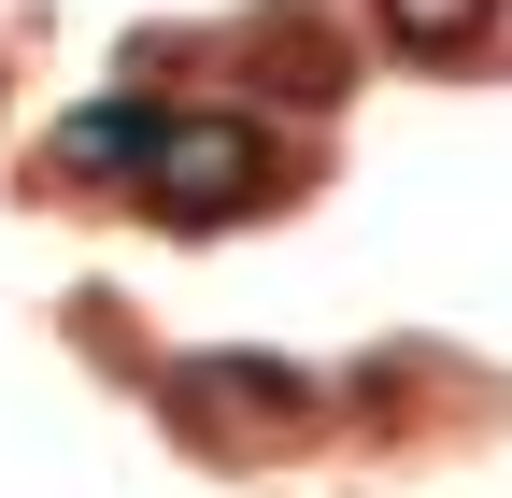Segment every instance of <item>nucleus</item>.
Instances as JSON below:
<instances>
[{
	"label": "nucleus",
	"instance_id": "f257e3e1",
	"mask_svg": "<svg viewBox=\"0 0 512 498\" xmlns=\"http://www.w3.org/2000/svg\"><path fill=\"white\" fill-rule=\"evenodd\" d=\"M128 185H143L171 228H228V214L271 200V143H256L242 114H157V143H143Z\"/></svg>",
	"mask_w": 512,
	"mask_h": 498
},
{
	"label": "nucleus",
	"instance_id": "f03ea898",
	"mask_svg": "<svg viewBox=\"0 0 512 498\" xmlns=\"http://www.w3.org/2000/svg\"><path fill=\"white\" fill-rule=\"evenodd\" d=\"M171 413L200 427V442H256V427H299L313 385H299L285 356H185L171 370Z\"/></svg>",
	"mask_w": 512,
	"mask_h": 498
},
{
	"label": "nucleus",
	"instance_id": "7ed1b4c3",
	"mask_svg": "<svg viewBox=\"0 0 512 498\" xmlns=\"http://www.w3.org/2000/svg\"><path fill=\"white\" fill-rule=\"evenodd\" d=\"M143 143H157V100H86L57 129V171H143Z\"/></svg>",
	"mask_w": 512,
	"mask_h": 498
},
{
	"label": "nucleus",
	"instance_id": "20e7f679",
	"mask_svg": "<svg viewBox=\"0 0 512 498\" xmlns=\"http://www.w3.org/2000/svg\"><path fill=\"white\" fill-rule=\"evenodd\" d=\"M370 15H384L399 57H470V43L498 29V0H370Z\"/></svg>",
	"mask_w": 512,
	"mask_h": 498
}]
</instances>
